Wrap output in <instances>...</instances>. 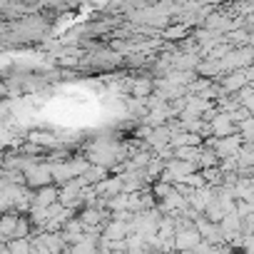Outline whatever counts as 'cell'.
I'll list each match as a JSON object with an SVG mask.
<instances>
[{
    "label": "cell",
    "instance_id": "cell-5",
    "mask_svg": "<svg viewBox=\"0 0 254 254\" xmlns=\"http://www.w3.org/2000/svg\"><path fill=\"white\" fill-rule=\"evenodd\" d=\"M92 192H95V197L112 199L115 194L122 192V180H120V175H110V177H105L102 182H97V185L92 187Z\"/></svg>",
    "mask_w": 254,
    "mask_h": 254
},
{
    "label": "cell",
    "instance_id": "cell-3",
    "mask_svg": "<svg viewBox=\"0 0 254 254\" xmlns=\"http://www.w3.org/2000/svg\"><path fill=\"white\" fill-rule=\"evenodd\" d=\"M209 130H212V137L222 140V137H232V135H237V125H232L229 115L217 112V115L212 117V122H209Z\"/></svg>",
    "mask_w": 254,
    "mask_h": 254
},
{
    "label": "cell",
    "instance_id": "cell-13",
    "mask_svg": "<svg viewBox=\"0 0 254 254\" xmlns=\"http://www.w3.org/2000/svg\"><path fill=\"white\" fill-rule=\"evenodd\" d=\"M199 150L202 147H177V150H172V160H182V162H194L197 165Z\"/></svg>",
    "mask_w": 254,
    "mask_h": 254
},
{
    "label": "cell",
    "instance_id": "cell-11",
    "mask_svg": "<svg viewBox=\"0 0 254 254\" xmlns=\"http://www.w3.org/2000/svg\"><path fill=\"white\" fill-rule=\"evenodd\" d=\"M40 237V242H43V247L50 252V254H65V242L60 239V232H40L38 234Z\"/></svg>",
    "mask_w": 254,
    "mask_h": 254
},
{
    "label": "cell",
    "instance_id": "cell-2",
    "mask_svg": "<svg viewBox=\"0 0 254 254\" xmlns=\"http://www.w3.org/2000/svg\"><path fill=\"white\" fill-rule=\"evenodd\" d=\"M199 242H202V237L197 234L194 224H192V227H187V229H177V232H175V237H172V247H175V252H177V254L192 252Z\"/></svg>",
    "mask_w": 254,
    "mask_h": 254
},
{
    "label": "cell",
    "instance_id": "cell-12",
    "mask_svg": "<svg viewBox=\"0 0 254 254\" xmlns=\"http://www.w3.org/2000/svg\"><path fill=\"white\" fill-rule=\"evenodd\" d=\"M15 224H18V214H10V212L0 214V234H3L5 239H10V237H13Z\"/></svg>",
    "mask_w": 254,
    "mask_h": 254
},
{
    "label": "cell",
    "instance_id": "cell-6",
    "mask_svg": "<svg viewBox=\"0 0 254 254\" xmlns=\"http://www.w3.org/2000/svg\"><path fill=\"white\" fill-rule=\"evenodd\" d=\"M127 234H130V229H127V222H117V219H107L102 224V232L100 237L107 239V242H122Z\"/></svg>",
    "mask_w": 254,
    "mask_h": 254
},
{
    "label": "cell",
    "instance_id": "cell-9",
    "mask_svg": "<svg viewBox=\"0 0 254 254\" xmlns=\"http://www.w3.org/2000/svg\"><path fill=\"white\" fill-rule=\"evenodd\" d=\"M58 202V187L55 185H48V187H40L33 192V207H40V209H48L50 204Z\"/></svg>",
    "mask_w": 254,
    "mask_h": 254
},
{
    "label": "cell",
    "instance_id": "cell-15",
    "mask_svg": "<svg viewBox=\"0 0 254 254\" xmlns=\"http://www.w3.org/2000/svg\"><path fill=\"white\" fill-rule=\"evenodd\" d=\"M219 165V160H217V155L212 152V150H199V157H197V170H212V167H217Z\"/></svg>",
    "mask_w": 254,
    "mask_h": 254
},
{
    "label": "cell",
    "instance_id": "cell-1",
    "mask_svg": "<svg viewBox=\"0 0 254 254\" xmlns=\"http://www.w3.org/2000/svg\"><path fill=\"white\" fill-rule=\"evenodd\" d=\"M45 157H38V162H33L28 170H23V180H25V187L28 190H40V187H48V185H53V180H50V167H48V162H43Z\"/></svg>",
    "mask_w": 254,
    "mask_h": 254
},
{
    "label": "cell",
    "instance_id": "cell-8",
    "mask_svg": "<svg viewBox=\"0 0 254 254\" xmlns=\"http://www.w3.org/2000/svg\"><path fill=\"white\" fill-rule=\"evenodd\" d=\"M165 170H167V172L175 177V185H177V182H182L187 175H192V172H199L194 162H182V160H170V162H165Z\"/></svg>",
    "mask_w": 254,
    "mask_h": 254
},
{
    "label": "cell",
    "instance_id": "cell-14",
    "mask_svg": "<svg viewBox=\"0 0 254 254\" xmlns=\"http://www.w3.org/2000/svg\"><path fill=\"white\" fill-rule=\"evenodd\" d=\"M105 177H110V172H107L105 167H95V165H90V167H87V172L82 175V180H85L90 187H95V185H97V182H102Z\"/></svg>",
    "mask_w": 254,
    "mask_h": 254
},
{
    "label": "cell",
    "instance_id": "cell-19",
    "mask_svg": "<svg viewBox=\"0 0 254 254\" xmlns=\"http://www.w3.org/2000/svg\"><path fill=\"white\" fill-rule=\"evenodd\" d=\"M249 117H252V112H249V110H244V107H237L234 112H229L232 125H239V122H244V120H249Z\"/></svg>",
    "mask_w": 254,
    "mask_h": 254
},
{
    "label": "cell",
    "instance_id": "cell-20",
    "mask_svg": "<svg viewBox=\"0 0 254 254\" xmlns=\"http://www.w3.org/2000/svg\"><path fill=\"white\" fill-rule=\"evenodd\" d=\"M10 115H13V110H10V100H0V122H5Z\"/></svg>",
    "mask_w": 254,
    "mask_h": 254
},
{
    "label": "cell",
    "instance_id": "cell-16",
    "mask_svg": "<svg viewBox=\"0 0 254 254\" xmlns=\"http://www.w3.org/2000/svg\"><path fill=\"white\" fill-rule=\"evenodd\" d=\"M30 234H33V227H30L28 217H18V224H15V232H13L10 239H28ZM10 239H8V242H10Z\"/></svg>",
    "mask_w": 254,
    "mask_h": 254
},
{
    "label": "cell",
    "instance_id": "cell-7",
    "mask_svg": "<svg viewBox=\"0 0 254 254\" xmlns=\"http://www.w3.org/2000/svg\"><path fill=\"white\" fill-rule=\"evenodd\" d=\"M212 199H214V190H212V187H202V190H194V192L187 197V204H190L197 214H204V209L209 207Z\"/></svg>",
    "mask_w": 254,
    "mask_h": 254
},
{
    "label": "cell",
    "instance_id": "cell-17",
    "mask_svg": "<svg viewBox=\"0 0 254 254\" xmlns=\"http://www.w3.org/2000/svg\"><path fill=\"white\" fill-rule=\"evenodd\" d=\"M5 247H8L10 254H33V249H30V239H10Z\"/></svg>",
    "mask_w": 254,
    "mask_h": 254
},
{
    "label": "cell",
    "instance_id": "cell-4",
    "mask_svg": "<svg viewBox=\"0 0 254 254\" xmlns=\"http://www.w3.org/2000/svg\"><path fill=\"white\" fill-rule=\"evenodd\" d=\"M239 147H242L239 135H232V137H222V140H217L214 147H212V152L217 155V160H227V157H237Z\"/></svg>",
    "mask_w": 254,
    "mask_h": 254
},
{
    "label": "cell",
    "instance_id": "cell-10",
    "mask_svg": "<svg viewBox=\"0 0 254 254\" xmlns=\"http://www.w3.org/2000/svg\"><path fill=\"white\" fill-rule=\"evenodd\" d=\"M232 197H234V202L239 199V202H254V182L252 180H237L234 182V187H232Z\"/></svg>",
    "mask_w": 254,
    "mask_h": 254
},
{
    "label": "cell",
    "instance_id": "cell-18",
    "mask_svg": "<svg viewBox=\"0 0 254 254\" xmlns=\"http://www.w3.org/2000/svg\"><path fill=\"white\" fill-rule=\"evenodd\" d=\"M237 165H239V167H252V165H254L252 145H242V147H239V152H237Z\"/></svg>",
    "mask_w": 254,
    "mask_h": 254
},
{
    "label": "cell",
    "instance_id": "cell-21",
    "mask_svg": "<svg viewBox=\"0 0 254 254\" xmlns=\"http://www.w3.org/2000/svg\"><path fill=\"white\" fill-rule=\"evenodd\" d=\"M112 244V252H127V247H125V239L122 242H110Z\"/></svg>",
    "mask_w": 254,
    "mask_h": 254
}]
</instances>
